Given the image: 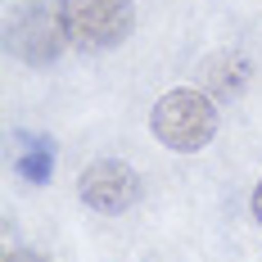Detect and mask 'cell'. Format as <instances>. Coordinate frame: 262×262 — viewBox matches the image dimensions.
I'll list each match as a JSON object with an SVG mask.
<instances>
[{
  "instance_id": "1",
  "label": "cell",
  "mask_w": 262,
  "mask_h": 262,
  "mask_svg": "<svg viewBox=\"0 0 262 262\" xmlns=\"http://www.w3.org/2000/svg\"><path fill=\"white\" fill-rule=\"evenodd\" d=\"M149 131L158 136V145H167L172 154H194L217 136V104L208 91H190L177 86L167 91L149 113Z\"/></svg>"
},
{
  "instance_id": "2",
  "label": "cell",
  "mask_w": 262,
  "mask_h": 262,
  "mask_svg": "<svg viewBox=\"0 0 262 262\" xmlns=\"http://www.w3.org/2000/svg\"><path fill=\"white\" fill-rule=\"evenodd\" d=\"M68 41V27H63V9L50 0H18L5 18V50L14 59H23L32 68H46L54 63Z\"/></svg>"
},
{
  "instance_id": "3",
  "label": "cell",
  "mask_w": 262,
  "mask_h": 262,
  "mask_svg": "<svg viewBox=\"0 0 262 262\" xmlns=\"http://www.w3.org/2000/svg\"><path fill=\"white\" fill-rule=\"evenodd\" d=\"M63 9V27H68V41L77 50H113L122 46L136 27V5L131 0H59Z\"/></svg>"
},
{
  "instance_id": "4",
  "label": "cell",
  "mask_w": 262,
  "mask_h": 262,
  "mask_svg": "<svg viewBox=\"0 0 262 262\" xmlns=\"http://www.w3.org/2000/svg\"><path fill=\"white\" fill-rule=\"evenodd\" d=\"M77 194H81V204L95 212H127L140 199V177L122 158H100V163H91L81 172Z\"/></svg>"
},
{
  "instance_id": "5",
  "label": "cell",
  "mask_w": 262,
  "mask_h": 262,
  "mask_svg": "<svg viewBox=\"0 0 262 262\" xmlns=\"http://www.w3.org/2000/svg\"><path fill=\"white\" fill-rule=\"evenodd\" d=\"M199 73H204V91L212 100H235V95H244V86L253 81V63L239 50H222L212 59H204Z\"/></svg>"
},
{
  "instance_id": "6",
  "label": "cell",
  "mask_w": 262,
  "mask_h": 262,
  "mask_svg": "<svg viewBox=\"0 0 262 262\" xmlns=\"http://www.w3.org/2000/svg\"><path fill=\"white\" fill-rule=\"evenodd\" d=\"M14 140H18V149H14V172H18L27 185L50 181V172H54V149H50V140L27 136V131H14Z\"/></svg>"
},
{
  "instance_id": "7",
  "label": "cell",
  "mask_w": 262,
  "mask_h": 262,
  "mask_svg": "<svg viewBox=\"0 0 262 262\" xmlns=\"http://www.w3.org/2000/svg\"><path fill=\"white\" fill-rule=\"evenodd\" d=\"M5 262H50V258H46V253H36V249H9Z\"/></svg>"
},
{
  "instance_id": "8",
  "label": "cell",
  "mask_w": 262,
  "mask_h": 262,
  "mask_svg": "<svg viewBox=\"0 0 262 262\" xmlns=\"http://www.w3.org/2000/svg\"><path fill=\"white\" fill-rule=\"evenodd\" d=\"M249 208H253V217H258V222H262V181L253 185V199H249Z\"/></svg>"
}]
</instances>
